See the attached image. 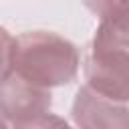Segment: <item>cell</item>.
I'll return each mask as SVG.
<instances>
[{
  "label": "cell",
  "instance_id": "cell-4",
  "mask_svg": "<svg viewBox=\"0 0 129 129\" xmlns=\"http://www.w3.org/2000/svg\"><path fill=\"white\" fill-rule=\"evenodd\" d=\"M71 117L77 129H129V105L107 99L87 85L77 91Z\"/></svg>",
  "mask_w": 129,
  "mask_h": 129
},
{
  "label": "cell",
  "instance_id": "cell-8",
  "mask_svg": "<svg viewBox=\"0 0 129 129\" xmlns=\"http://www.w3.org/2000/svg\"><path fill=\"white\" fill-rule=\"evenodd\" d=\"M0 129H8V127H6V119H4L2 115H0Z\"/></svg>",
  "mask_w": 129,
  "mask_h": 129
},
{
  "label": "cell",
  "instance_id": "cell-3",
  "mask_svg": "<svg viewBox=\"0 0 129 129\" xmlns=\"http://www.w3.org/2000/svg\"><path fill=\"white\" fill-rule=\"evenodd\" d=\"M52 107V95L48 89L36 87L8 69L0 79V115L12 125L30 121L48 113Z\"/></svg>",
  "mask_w": 129,
  "mask_h": 129
},
{
  "label": "cell",
  "instance_id": "cell-1",
  "mask_svg": "<svg viewBox=\"0 0 129 129\" xmlns=\"http://www.w3.org/2000/svg\"><path fill=\"white\" fill-rule=\"evenodd\" d=\"M79 64V48L56 32L32 30L14 38L10 71L36 87L50 91L73 83Z\"/></svg>",
  "mask_w": 129,
  "mask_h": 129
},
{
  "label": "cell",
  "instance_id": "cell-2",
  "mask_svg": "<svg viewBox=\"0 0 129 129\" xmlns=\"http://www.w3.org/2000/svg\"><path fill=\"white\" fill-rule=\"evenodd\" d=\"M85 81L95 93L129 103V28L99 22L85 58Z\"/></svg>",
  "mask_w": 129,
  "mask_h": 129
},
{
  "label": "cell",
  "instance_id": "cell-6",
  "mask_svg": "<svg viewBox=\"0 0 129 129\" xmlns=\"http://www.w3.org/2000/svg\"><path fill=\"white\" fill-rule=\"evenodd\" d=\"M14 129H73V127L62 117L52 115V113H44L40 117H34L30 121H24V123L14 125Z\"/></svg>",
  "mask_w": 129,
  "mask_h": 129
},
{
  "label": "cell",
  "instance_id": "cell-7",
  "mask_svg": "<svg viewBox=\"0 0 129 129\" xmlns=\"http://www.w3.org/2000/svg\"><path fill=\"white\" fill-rule=\"evenodd\" d=\"M12 46H14V36L0 26V79L8 73L10 69V58H12Z\"/></svg>",
  "mask_w": 129,
  "mask_h": 129
},
{
  "label": "cell",
  "instance_id": "cell-5",
  "mask_svg": "<svg viewBox=\"0 0 129 129\" xmlns=\"http://www.w3.org/2000/svg\"><path fill=\"white\" fill-rule=\"evenodd\" d=\"M83 4L99 18V22L129 28V0H83Z\"/></svg>",
  "mask_w": 129,
  "mask_h": 129
}]
</instances>
